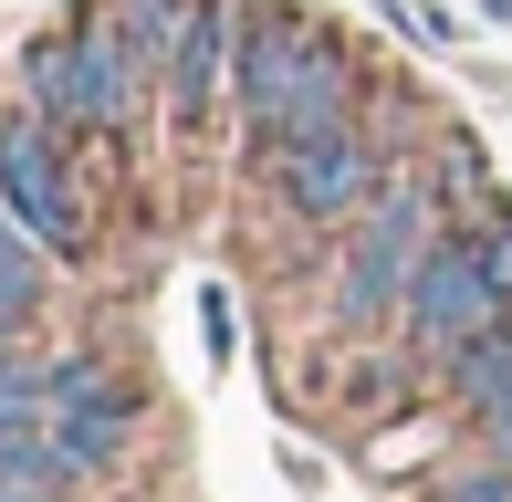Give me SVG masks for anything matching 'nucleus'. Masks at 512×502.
Returning a JSON list of instances; mask_svg holds the SVG:
<instances>
[{
    "label": "nucleus",
    "mask_w": 512,
    "mask_h": 502,
    "mask_svg": "<svg viewBox=\"0 0 512 502\" xmlns=\"http://www.w3.org/2000/svg\"><path fill=\"white\" fill-rule=\"evenodd\" d=\"M502 314V272H492V251L471 241H429V262H418V283H408V325L429 335V346H460V335H481Z\"/></svg>",
    "instance_id": "nucleus-1"
},
{
    "label": "nucleus",
    "mask_w": 512,
    "mask_h": 502,
    "mask_svg": "<svg viewBox=\"0 0 512 502\" xmlns=\"http://www.w3.org/2000/svg\"><path fill=\"white\" fill-rule=\"evenodd\" d=\"M418 262H429V199L418 189H387L377 210H366V241H356V272H345V314H398Z\"/></svg>",
    "instance_id": "nucleus-2"
},
{
    "label": "nucleus",
    "mask_w": 512,
    "mask_h": 502,
    "mask_svg": "<svg viewBox=\"0 0 512 502\" xmlns=\"http://www.w3.org/2000/svg\"><path fill=\"white\" fill-rule=\"evenodd\" d=\"M42 126H53V116L0 126V189H11V220H21L42 251H74V241H84V210H74V189H63L53 136H42Z\"/></svg>",
    "instance_id": "nucleus-3"
},
{
    "label": "nucleus",
    "mask_w": 512,
    "mask_h": 502,
    "mask_svg": "<svg viewBox=\"0 0 512 502\" xmlns=\"http://www.w3.org/2000/svg\"><path fill=\"white\" fill-rule=\"evenodd\" d=\"M42 440L74 471H95L115 440H126V398L105 387V367H42Z\"/></svg>",
    "instance_id": "nucleus-4"
},
{
    "label": "nucleus",
    "mask_w": 512,
    "mask_h": 502,
    "mask_svg": "<svg viewBox=\"0 0 512 502\" xmlns=\"http://www.w3.org/2000/svg\"><path fill=\"white\" fill-rule=\"evenodd\" d=\"M32 95H42V116H53V126H115V95H105V53H95V21L32 53Z\"/></svg>",
    "instance_id": "nucleus-5"
},
{
    "label": "nucleus",
    "mask_w": 512,
    "mask_h": 502,
    "mask_svg": "<svg viewBox=\"0 0 512 502\" xmlns=\"http://www.w3.org/2000/svg\"><path fill=\"white\" fill-rule=\"evenodd\" d=\"M314 53H324V42H304L293 21H272V32L251 42V63H241V116L262 126V136L283 126V105H293V84L314 74Z\"/></svg>",
    "instance_id": "nucleus-6"
},
{
    "label": "nucleus",
    "mask_w": 512,
    "mask_h": 502,
    "mask_svg": "<svg viewBox=\"0 0 512 502\" xmlns=\"http://www.w3.org/2000/svg\"><path fill=\"white\" fill-rule=\"evenodd\" d=\"M283 189H293V210H356V189H366V157H356V136H304V147H283Z\"/></svg>",
    "instance_id": "nucleus-7"
},
{
    "label": "nucleus",
    "mask_w": 512,
    "mask_h": 502,
    "mask_svg": "<svg viewBox=\"0 0 512 502\" xmlns=\"http://www.w3.org/2000/svg\"><path fill=\"white\" fill-rule=\"evenodd\" d=\"M220 53H230V0H199V11H189V32L168 42V95H178V126H199V116H209Z\"/></svg>",
    "instance_id": "nucleus-8"
},
{
    "label": "nucleus",
    "mask_w": 512,
    "mask_h": 502,
    "mask_svg": "<svg viewBox=\"0 0 512 502\" xmlns=\"http://www.w3.org/2000/svg\"><path fill=\"white\" fill-rule=\"evenodd\" d=\"M63 492H74V461H63L42 429L0 440V502H63Z\"/></svg>",
    "instance_id": "nucleus-9"
},
{
    "label": "nucleus",
    "mask_w": 512,
    "mask_h": 502,
    "mask_svg": "<svg viewBox=\"0 0 512 502\" xmlns=\"http://www.w3.org/2000/svg\"><path fill=\"white\" fill-rule=\"evenodd\" d=\"M450 367H460V387H471V398H502V387H512V335H502V325L460 335V346H450Z\"/></svg>",
    "instance_id": "nucleus-10"
},
{
    "label": "nucleus",
    "mask_w": 512,
    "mask_h": 502,
    "mask_svg": "<svg viewBox=\"0 0 512 502\" xmlns=\"http://www.w3.org/2000/svg\"><path fill=\"white\" fill-rule=\"evenodd\" d=\"M387 21H398V32H418V42H460V21L439 11V0H387Z\"/></svg>",
    "instance_id": "nucleus-11"
},
{
    "label": "nucleus",
    "mask_w": 512,
    "mask_h": 502,
    "mask_svg": "<svg viewBox=\"0 0 512 502\" xmlns=\"http://www.w3.org/2000/svg\"><path fill=\"white\" fill-rule=\"evenodd\" d=\"M450 502H512V471H471V482H450Z\"/></svg>",
    "instance_id": "nucleus-12"
},
{
    "label": "nucleus",
    "mask_w": 512,
    "mask_h": 502,
    "mask_svg": "<svg viewBox=\"0 0 512 502\" xmlns=\"http://www.w3.org/2000/svg\"><path fill=\"white\" fill-rule=\"evenodd\" d=\"M481 419H492V450L512 461V387H502V398H481Z\"/></svg>",
    "instance_id": "nucleus-13"
}]
</instances>
